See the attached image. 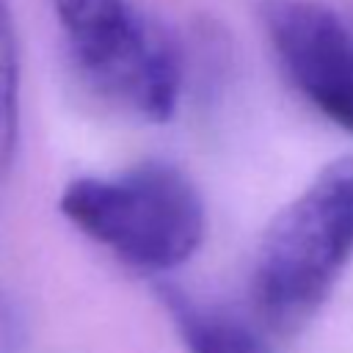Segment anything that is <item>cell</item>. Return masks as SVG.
<instances>
[{
	"label": "cell",
	"mask_w": 353,
	"mask_h": 353,
	"mask_svg": "<svg viewBox=\"0 0 353 353\" xmlns=\"http://www.w3.org/2000/svg\"><path fill=\"white\" fill-rule=\"evenodd\" d=\"M160 298L188 353H273L245 323L201 306L174 287H160Z\"/></svg>",
	"instance_id": "5b68a950"
},
{
	"label": "cell",
	"mask_w": 353,
	"mask_h": 353,
	"mask_svg": "<svg viewBox=\"0 0 353 353\" xmlns=\"http://www.w3.org/2000/svg\"><path fill=\"white\" fill-rule=\"evenodd\" d=\"M353 259V152L331 160L262 232L251 306L273 334L301 331Z\"/></svg>",
	"instance_id": "6da1fadb"
},
{
	"label": "cell",
	"mask_w": 353,
	"mask_h": 353,
	"mask_svg": "<svg viewBox=\"0 0 353 353\" xmlns=\"http://www.w3.org/2000/svg\"><path fill=\"white\" fill-rule=\"evenodd\" d=\"M28 342V328L19 306L0 284V353H22Z\"/></svg>",
	"instance_id": "52a82bcc"
},
{
	"label": "cell",
	"mask_w": 353,
	"mask_h": 353,
	"mask_svg": "<svg viewBox=\"0 0 353 353\" xmlns=\"http://www.w3.org/2000/svg\"><path fill=\"white\" fill-rule=\"evenodd\" d=\"M259 25L284 80L353 135V30L320 0H262Z\"/></svg>",
	"instance_id": "277c9868"
},
{
	"label": "cell",
	"mask_w": 353,
	"mask_h": 353,
	"mask_svg": "<svg viewBox=\"0 0 353 353\" xmlns=\"http://www.w3.org/2000/svg\"><path fill=\"white\" fill-rule=\"evenodd\" d=\"M61 215L127 268L171 273L204 243L207 212L193 179L163 160L85 174L58 196Z\"/></svg>",
	"instance_id": "7a4b0ae2"
},
{
	"label": "cell",
	"mask_w": 353,
	"mask_h": 353,
	"mask_svg": "<svg viewBox=\"0 0 353 353\" xmlns=\"http://www.w3.org/2000/svg\"><path fill=\"white\" fill-rule=\"evenodd\" d=\"M66 52L83 83L146 121H168L182 97V58L171 36L132 0H52Z\"/></svg>",
	"instance_id": "3957f363"
},
{
	"label": "cell",
	"mask_w": 353,
	"mask_h": 353,
	"mask_svg": "<svg viewBox=\"0 0 353 353\" xmlns=\"http://www.w3.org/2000/svg\"><path fill=\"white\" fill-rule=\"evenodd\" d=\"M19 119H22V69H19V41L11 14V3L0 0V188L6 185L17 146H19Z\"/></svg>",
	"instance_id": "8992f818"
}]
</instances>
